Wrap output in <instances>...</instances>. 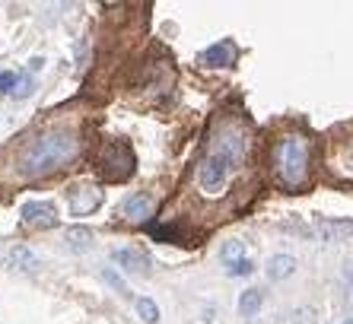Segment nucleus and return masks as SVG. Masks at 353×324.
<instances>
[{
  "label": "nucleus",
  "mask_w": 353,
  "mask_h": 324,
  "mask_svg": "<svg viewBox=\"0 0 353 324\" xmlns=\"http://www.w3.org/2000/svg\"><path fill=\"white\" fill-rule=\"evenodd\" d=\"M112 261H115L121 270H128V274H147L150 270L147 254L134 252V248H115V252H112Z\"/></svg>",
  "instance_id": "nucleus-11"
},
{
  "label": "nucleus",
  "mask_w": 353,
  "mask_h": 324,
  "mask_svg": "<svg viewBox=\"0 0 353 324\" xmlns=\"http://www.w3.org/2000/svg\"><path fill=\"white\" fill-rule=\"evenodd\" d=\"M80 153V140L74 130H45L19 150L17 172L23 179H45L51 172L64 169Z\"/></svg>",
  "instance_id": "nucleus-1"
},
{
  "label": "nucleus",
  "mask_w": 353,
  "mask_h": 324,
  "mask_svg": "<svg viewBox=\"0 0 353 324\" xmlns=\"http://www.w3.org/2000/svg\"><path fill=\"white\" fill-rule=\"evenodd\" d=\"M242 258H245V245L236 242V239H232V242H226L220 248V261L226 264V267H230V264H236V261H242Z\"/></svg>",
  "instance_id": "nucleus-17"
},
{
  "label": "nucleus",
  "mask_w": 353,
  "mask_h": 324,
  "mask_svg": "<svg viewBox=\"0 0 353 324\" xmlns=\"http://www.w3.org/2000/svg\"><path fill=\"white\" fill-rule=\"evenodd\" d=\"M134 305H137V315L143 324H159V308L153 299H147V296H140V299H134Z\"/></svg>",
  "instance_id": "nucleus-15"
},
{
  "label": "nucleus",
  "mask_w": 353,
  "mask_h": 324,
  "mask_svg": "<svg viewBox=\"0 0 353 324\" xmlns=\"http://www.w3.org/2000/svg\"><path fill=\"white\" fill-rule=\"evenodd\" d=\"M99 276H102V280H105V283L112 286V290H115L121 299H131V286H128L121 276L115 274V267H102V270H99Z\"/></svg>",
  "instance_id": "nucleus-16"
},
{
  "label": "nucleus",
  "mask_w": 353,
  "mask_h": 324,
  "mask_svg": "<svg viewBox=\"0 0 353 324\" xmlns=\"http://www.w3.org/2000/svg\"><path fill=\"white\" fill-rule=\"evenodd\" d=\"M17 80H19V73H13V70H0V92H13L17 90Z\"/></svg>",
  "instance_id": "nucleus-20"
},
{
  "label": "nucleus",
  "mask_w": 353,
  "mask_h": 324,
  "mask_svg": "<svg viewBox=\"0 0 353 324\" xmlns=\"http://www.w3.org/2000/svg\"><path fill=\"white\" fill-rule=\"evenodd\" d=\"M64 252L67 254H86L96 245V235H92V229L90 226H67V232H64Z\"/></svg>",
  "instance_id": "nucleus-7"
},
{
  "label": "nucleus",
  "mask_w": 353,
  "mask_h": 324,
  "mask_svg": "<svg viewBox=\"0 0 353 324\" xmlns=\"http://www.w3.org/2000/svg\"><path fill=\"white\" fill-rule=\"evenodd\" d=\"M232 61H236V45H232L230 39L216 41V45H210V48L201 54V64H207V67H230Z\"/></svg>",
  "instance_id": "nucleus-10"
},
{
  "label": "nucleus",
  "mask_w": 353,
  "mask_h": 324,
  "mask_svg": "<svg viewBox=\"0 0 353 324\" xmlns=\"http://www.w3.org/2000/svg\"><path fill=\"white\" fill-rule=\"evenodd\" d=\"M245 159V137L239 130H220L197 165V188L204 197H220L230 185V175Z\"/></svg>",
  "instance_id": "nucleus-2"
},
{
  "label": "nucleus",
  "mask_w": 353,
  "mask_h": 324,
  "mask_svg": "<svg viewBox=\"0 0 353 324\" xmlns=\"http://www.w3.org/2000/svg\"><path fill=\"white\" fill-rule=\"evenodd\" d=\"M7 267L17 270V274H35V270L41 267V261L29 245H13L7 254Z\"/></svg>",
  "instance_id": "nucleus-8"
},
{
  "label": "nucleus",
  "mask_w": 353,
  "mask_h": 324,
  "mask_svg": "<svg viewBox=\"0 0 353 324\" xmlns=\"http://www.w3.org/2000/svg\"><path fill=\"white\" fill-rule=\"evenodd\" d=\"M121 213L124 219H131V223H143V219L153 216V197L137 191V194H128L121 203Z\"/></svg>",
  "instance_id": "nucleus-9"
},
{
  "label": "nucleus",
  "mask_w": 353,
  "mask_h": 324,
  "mask_svg": "<svg viewBox=\"0 0 353 324\" xmlns=\"http://www.w3.org/2000/svg\"><path fill=\"white\" fill-rule=\"evenodd\" d=\"M99 203H102V188L92 181H83L70 191V213L74 216H90L92 210H99Z\"/></svg>",
  "instance_id": "nucleus-6"
},
{
  "label": "nucleus",
  "mask_w": 353,
  "mask_h": 324,
  "mask_svg": "<svg viewBox=\"0 0 353 324\" xmlns=\"http://www.w3.org/2000/svg\"><path fill=\"white\" fill-rule=\"evenodd\" d=\"M264 305V292L261 290H245L239 296V315L242 318H255Z\"/></svg>",
  "instance_id": "nucleus-14"
},
{
  "label": "nucleus",
  "mask_w": 353,
  "mask_h": 324,
  "mask_svg": "<svg viewBox=\"0 0 353 324\" xmlns=\"http://www.w3.org/2000/svg\"><path fill=\"white\" fill-rule=\"evenodd\" d=\"M19 216L29 229H54L58 226V210L51 201H26L19 207Z\"/></svg>",
  "instance_id": "nucleus-5"
},
{
  "label": "nucleus",
  "mask_w": 353,
  "mask_h": 324,
  "mask_svg": "<svg viewBox=\"0 0 353 324\" xmlns=\"http://www.w3.org/2000/svg\"><path fill=\"white\" fill-rule=\"evenodd\" d=\"M99 165H102V175L112 181H124L131 179L134 172V153L128 143H108L105 150H102V159H99Z\"/></svg>",
  "instance_id": "nucleus-4"
},
{
  "label": "nucleus",
  "mask_w": 353,
  "mask_h": 324,
  "mask_svg": "<svg viewBox=\"0 0 353 324\" xmlns=\"http://www.w3.org/2000/svg\"><path fill=\"white\" fill-rule=\"evenodd\" d=\"M252 270H255V264H252L248 258H242V261H236V264H230V267H226V274H230V276H248Z\"/></svg>",
  "instance_id": "nucleus-19"
},
{
  "label": "nucleus",
  "mask_w": 353,
  "mask_h": 324,
  "mask_svg": "<svg viewBox=\"0 0 353 324\" xmlns=\"http://www.w3.org/2000/svg\"><path fill=\"white\" fill-rule=\"evenodd\" d=\"M293 324H312V308H299L293 315Z\"/></svg>",
  "instance_id": "nucleus-21"
},
{
  "label": "nucleus",
  "mask_w": 353,
  "mask_h": 324,
  "mask_svg": "<svg viewBox=\"0 0 353 324\" xmlns=\"http://www.w3.org/2000/svg\"><path fill=\"white\" fill-rule=\"evenodd\" d=\"M274 172H277L280 185L299 188L309 179V140L299 134H287L274 146Z\"/></svg>",
  "instance_id": "nucleus-3"
},
{
  "label": "nucleus",
  "mask_w": 353,
  "mask_h": 324,
  "mask_svg": "<svg viewBox=\"0 0 353 324\" xmlns=\"http://www.w3.org/2000/svg\"><path fill=\"white\" fill-rule=\"evenodd\" d=\"M41 67H45V57H32V61H29V73H39Z\"/></svg>",
  "instance_id": "nucleus-22"
},
{
  "label": "nucleus",
  "mask_w": 353,
  "mask_h": 324,
  "mask_svg": "<svg viewBox=\"0 0 353 324\" xmlns=\"http://www.w3.org/2000/svg\"><path fill=\"white\" fill-rule=\"evenodd\" d=\"M315 229H319V235L325 239V242H344L347 235H353V223H350V219H328V216H321L319 223H315Z\"/></svg>",
  "instance_id": "nucleus-12"
},
{
  "label": "nucleus",
  "mask_w": 353,
  "mask_h": 324,
  "mask_svg": "<svg viewBox=\"0 0 353 324\" xmlns=\"http://www.w3.org/2000/svg\"><path fill=\"white\" fill-rule=\"evenodd\" d=\"M268 280H274V283H280V280H290V276L296 274V258L293 254H271V261H268Z\"/></svg>",
  "instance_id": "nucleus-13"
},
{
  "label": "nucleus",
  "mask_w": 353,
  "mask_h": 324,
  "mask_svg": "<svg viewBox=\"0 0 353 324\" xmlns=\"http://www.w3.org/2000/svg\"><path fill=\"white\" fill-rule=\"evenodd\" d=\"M344 280H347V286H350V292H353V264H347L344 267Z\"/></svg>",
  "instance_id": "nucleus-23"
},
{
  "label": "nucleus",
  "mask_w": 353,
  "mask_h": 324,
  "mask_svg": "<svg viewBox=\"0 0 353 324\" xmlns=\"http://www.w3.org/2000/svg\"><path fill=\"white\" fill-rule=\"evenodd\" d=\"M341 324H353V318H344V321H341Z\"/></svg>",
  "instance_id": "nucleus-24"
},
{
  "label": "nucleus",
  "mask_w": 353,
  "mask_h": 324,
  "mask_svg": "<svg viewBox=\"0 0 353 324\" xmlns=\"http://www.w3.org/2000/svg\"><path fill=\"white\" fill-rule=\"evenodd\" d=\"M35 92V80H32V73H19V80H17V90L10 92L13 99H29Z\"/></svg>",
  "instance_id": "nucleus-18"
}]
</instances>
